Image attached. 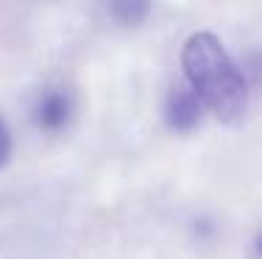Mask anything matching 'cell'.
<instances>
[{
  "instance_id": "6da1fadb",
  "label": "cell",
  "mask_w": 262,
  "mask_h": 259,
  "mask_svg": "<svg viewBox=\"0 0 262 259\" xmlns=\"http://www.w3.org/2000/svg\"><path fill=\"white\" fill-rule=\"evenodd\" d=\"M187 84L217 120L237 123L248 109V78L215 34H192L182 51Z\"/></svg>"
},
{
  "instance_id": "7a4b0ae2",
  "label": "cell",
  "mask_w": 262,
  "mask_h": 259,
  "mask_svg": "<svg viewBox=\"0 0 262 259\" xmlns=\"http://www.w3.org/2000/svg\"><path fill=\"white\" fill-rule=\"evenodd\" d=\"M204 112H207V106H204L201 98L192 92L190 84L170 89V95H167V101H165V120L173 131H192V128L201 123Z\"/></svg>"
},
{
  "instance_id": "3957f363",
  "label": "cell",
  "mask_w": 262,
  "mask_h": 259,
  "mask_svg": "<svg viewBox=\"0 0 262 259\" xmlns=\"http://www.w3.org/2000/svg\"><path fill=\"white\" fill-rule=\"evenodd\" d=\"M73 117V98L67 89L51 86V89L39 92L34 103V123L42 131H61Z\"/></svg>"
},
{
  "instance_id": "277c9868",
  "label": "cell",
  "mask_w": 262,
  "mask_h": 259,
  "mask_svg": "<svg viewBox=\"0 0 262 259\" xmlns=\"http://www.w3.org/2000/svg\"><path fill=\"white\" fill-rule=\"evenodd\" d=\"M106 11L120 26H140L151 11V0H106Z\"/></svg>"
},
{
  "instance_id": "5b68a950",
  "label": "cell",
  "mask_w": 262,
  "mask_h": 259,
  "mask_svg": "<svg viewBox=\"0 0 262 259\" xmlns=\"http://www.w3.org/2000/svg\"><path fill=\"white\" fill-rule=\"evenodd\" d=\"M9 156H11V134H9V126L0 120V168L9 162Z\"/></svg>"
},
{
  "instance_id": "8992f818",
  "label": "cell",
  "mask_w": 262,
  "mask_h": 259,
  "mask_svg": "<svg viewBox=\"0 0 262 259\" xmlns=\"http://www.w3.org/2000/svg\"><path fill=\"white\" fill-rule=\"evenodd\" d=\"M257 254H259V259H262V234L257 237Z\"/></svg>"
}]
</instances>
